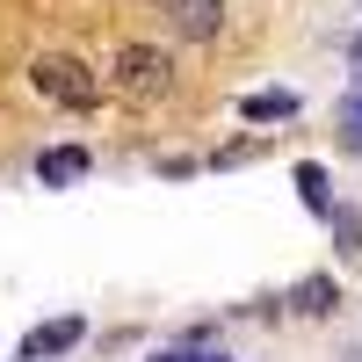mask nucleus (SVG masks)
Segmentation results:
<instances>
[{
  "label": "nucleus",
  "instance_id": "9",
  "mask_svg": "<svg viewBox=\"0 0 362 362\" xmlns=\"http://www.w3.org/2000/svg\"><path fill=\"white\" fill-rule=\"evenodd\" d=\"M160 362H210V355H160Z\"/></svg>",
  "mask_w": 362,
  "mask_h": 362
},
{
  "label": "nucleus",
  "instance_id": "7",
  "mask_svg": "<svg viewBox=\"0 0 362 362\" xmlns=\"http://www.w3.org/2000/svg\"><path fill=\"white\" fill-rule=\"evenodd\" d=\"M341 297H334V283L326 276H312V283H297V312H334Z\"/></svg>",
  "mask_w": 362,
  "mask_h": 362
},
{
  "label": "nucleus",
  "instance_id": "8",
  "mask_svg": "<svg viewBox=\"0 0 362 362\" xmlns=\"http://www.w3.org/2000/svg\"><path fill=\"white\" fill-rule=\"evenodd\" d=\"M297 189H305V203L319 210V218L334 210V203H326V174H319V167H297Z\"/></svg>",
  "mask_w": 362,
  "mask_h": 362
},
{
  "label": "nucleus",
  "instance_id": "2",
  "mask_svg": "<svg viewBox=\"0 0 362 362\" xmlns=\"http://www.w3.org/2000/svg\"><path fill=\"white\" fill-rule=\"evenodd\" d=\"M167 73H174V66H167L160 51H145V44H131L124 58H116V87H124L131 102H153V95H167Z\"/></svg>",
  "mask_w": 362,
  "mask_h": 362
},
{
  "label": "nucleus",
  "instance_id": "4",
  "mask_svg": "<svg viewBox=\"0 0 362 362\" xmlns=\"http://www.w3.org/2000/svg\"><path fill=\"white\" fill-rule=\"evenodd\" d=\"M80 174H87V153H80V145H58V153L37 160V181H44V189H66V181H80Z\"/></svg>",
  "mask_w": 362,
  "mask_h": 362
},
{
  "label": "nucleus",
  "instance_id": "6",
  "mask_svg": "<svg viewBox=\"0 0 362 362\" xmlns=\"http://www.w3.org/2000/svg\"><path fill=\"white\" fill-rule=\"evenodd\" d=\"M239 109H247L254 124H268V116H297V95H247Z\"/></svg>",
  "mask_w": 362,
  "mask_h": 362
},
{
  "label": "nucleus",
  "instance_id": "1",
  "mask_svg": "<svg viewBox=\"0 0 362 362\" xmlns=\"http://www.w3.org/2000/svg\"><path fill=\"white\" fill-rule=\"evenodd\" d=\"M29 80H37V95H51V102H66V109H95L102 102V80L80 66V58H66V51H51V58H37L29 66Z\"/></svg>",
  "mask_w": 362,
  "mask_h": 362
},
{
  "label": "nucleus",
  "instance_id": "10",
  "mask_svg": "<svg viewBox=\"0 0 362 362\" xmlns=\"http://www.w3.org/2000/svg\"><path fill=\"white\" fill-rule=\"evenodd\" d=\"M355 66H362V44H355Z\"/></svg>",
  "mask_w": 362,
  "mask_h": 362
},
{
  "label": "nucleus",
  "instance_id": "5",
  "mask_svg": "<svg viewBox=\"0 0 362 362\" xmlns=\"http://www.w3.org/2000/svg\"><path fill=\"white\" fill-rule=\"evenodd\" d=\"M73 341H80V319H51V326L29 334V355H58V348H73Z\"/></svg>",
  "mask_w": 362,
  "mask_h": 362
},
{
  "label": "nucleus",
  "instance_id": "3",
  "mask_svg": "<svg viewBox=\"0 0 362 362\" xmlns=\"http://www.w3.org/2000/svg\"><path fill=\"white\" fill-rule=\"evenodd\" d=\"M160 15H167L189 44H210V37L225 29V0H160Z\"/></svg>",
  "mask_w": 362,
  "mask_h": 362
}]
</instances>
